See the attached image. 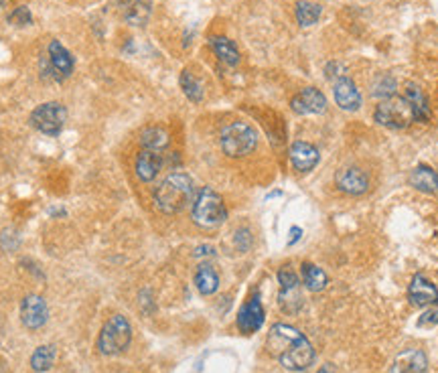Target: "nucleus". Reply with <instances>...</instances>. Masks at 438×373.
Instances as JSON below:
<instances>
[{
  "label": "nucleus",
  "instance_id": "4468645a",
  "mask_svg": "<svg viewBox=\"0 0 438 373\" xmlns=\"http://www.w3.org/2000/svg\"><path fill=\"white\" fill-rule=\"evenodd\" d=\"M408 299L414 306H435L438 304V288L424 274H416L408 286Z\"/></svg>",
  "mask_w": 438,
  "mask_h": 373
},
{
  "label": "nucleus",
  "instance_id": "9b49d317",
  "mask_svg": "<svg viewBox=\"0 0 438 373\" xmlns=\"http://www.w3.org/2000/svg\"><path fill=\"white\" fill-rule=\"evenodd\" d=\"M333 96H335V102L341 110L345 112H355L362 108V92L357 89V85L349 79V77H341L335 81L333 85Z\"/></svg>",
  "mask_w": 438,
  "mask_h": 373
},
{
  "label": "nucleus",
  "instance_id": "f257e3e1",
  "mask_svg": "<svg viewBox=\"0 0 438 373\" xmlns=\"http://www.w3.org/2000/svg\"><path fill=\"white\" fill-rule=\"evenodd\" d=\"M266 349L282 367H286L291 372L309 370L317 357L311 341L298 329L284 325V323H278L270 329L268 339H266Z\"/></svg>",
  "mask_w": 438,
  "mask_h": 373
},
{
  "label": "nucleus",
  "instance_id": "aec40b11",
  "mask_svg": "<svg viewBox=\"0 0 438 373\" xmlns=\"http://www.w3.org/2000/svg\"><path fill=\"white\" fill-rule=\"evenodd\" d=\"M300 274H302L304 286H306L311 292H321L323 288H327L328 278L323 268H319V266H315V264H311V262H304Z\"/></svg>",
  "mask_w": 438,
  "mask_h": 373
},
{
  "label": "nucleus",
  "instance_id": "f8f14e48",
  "mask_svg": "<svg viewBox=\"0 0 438 373\" xmlns=\"http://www.w3.org/2000/svg\"><path fill=\"white\" fill-rule=\"evenodd\" d=\"M49 65H51V74L55 81H63L73 74V57L72 53L59 43V41H51L49 43Z\"/></svg>",
  "mask_w": 438,
  "mask_h": 373
},
{
  "label": "nucleus",
  "instance_id": "39448f33",
  "mask_svg": "<svg viewBox=\"0 0 438 373\" xmlns=\"http://www.w3.org/2000/svg\"><path fill=\"white\" fill-rule=\"evenodd\" d=\"M132 341V327L122 315H114L104 323L100 337H98V349L104 355H120L128 349Z\"/></svg>",
  "mask_w": 438,
  "mask_h": 373
},
{
  "label": "nucleus",
  "instance_id": "ddd939ff",
  "mask_svg": "<svg viewBox=\"0 0 438 373\" xmlns=\"http://www.w3.org/2000/svg\"><path fill=\"white\" fill-rule=\"evenodd\" d=\"M262 325H264V306H262L260 297L254 295L242 306V310L238 315V329L244 335H252V333L262 329Z\"/></svg>",
  "mask_w": 438,
  "mask_h": 373
},
{
  "label": "nucleus",
  "instance_id": "7c9ffc66",
  "mask_svg": "<svg viewBox=\"0 0 438 373\" xmlns=\"http://www.w3.org/2000/svg\"><path fill=\"white\" fill-rule=\"evenodd\" d=\"M233 242H236V248H238L240 252H248V250L252 248V244H254L252 233H250V229H248V227H240V229L236 231Z\"/></svg>",
  "mask_w": 438,
  "mask_h": 373
},
{
  "label": "nucleus",
  "instance_id": "6e6552de",
  "mask_svg": "<svg viewBox=\"0 0 438 373\" xmlns=\"http://www.w3.org/2000/svg\"><path fill=\"white\" fill-rule=\"evenodd\" d=\"M335 185L345 195L359 197L369 191V175L359 167H345V169L337 171Z\"/></svg>",
  "mask_w": 438,
  "mask_h": 373
},
{
  "label": "nucleus",
  "instance_id": "cd10ccee",
  "mask_svg": "<svg viewBox=\"0 0 438 373\" xmlns=\"http://www.w3.org/2000/svg\"><path fill=\"white\" fill-rule=\"evenodd\" d=\"M371 96L377 100H390L396 96V79L392 75H382L375 79L373 87H371Z\"/></svg>",
  "mask_w": 438,
  "mask_h": 373
},
{
  "label": "nucleus",
  "instance_id": "423d86ee",
  "mask_svg": "<svg viewBox=\"0 0 438 373\" xmlns=\"http://www.w3.org/2000/svg\"><path fill=\"white\" fill-rule=\"evenodd\" d=\"M373 120L384 126V128H392V130H404L414 122V114L412 108L408 106V102L404 98H390L384 100L375 112H373Z\"/></svg>",
  "mask_w": 438,
  "mask_h": 373
},
{
  "label": "nucleus",
  "instance_id": "6ab92c4d",
  "mask_svg": "<svg viewBox=\"0 0 438 373\" xmlns=\"http://www.w3.org/2000/svg\"><path fill=\"white\" fill-rule=\"evenodd\" d=\"M410 183L414 189L422 191V193H437L438 191V173L430 167H416L410 173Z\"/></svg>",
  "mask_w": 438,
  "mask_h": 373
},
{
  "label": "nucleus",
  "instance_id": "bb28decb",
  "mask_svg": "<svg viewBox=\"0 0 438 373\" xmlns=\"http://www.w3.org/2000/svg\"><path fill=\"white\" fill-rule=\"evenodd\" d=\"M181 87L182 92H185V96H187L191 102L199 104V102L203 100V85H201V81L191 74L189 70H185L181 74Z\"/></svg>",
  "mask_w": 438,
  "mask_h": 373
},
{
  "label": "nucleus",
  "instance_id": "4be33fe9",
  "mask_svg": "<svg viewBox=\"0 0 438 373\" xmlns=\"http://www.w3.org/2000/svg\"><path fill=\"white\" fill-rule=\"evenodd\" d=\"M209 45H211V49L216 51V55L225 65L233 67V65L240 63V51H238L233 41H229L227 37H211L209 39Z\"/></svg>",
  "mask_w": 438,
  "mask_h": 373
},
{
  "label": "nucleus",
  "instance_id": "412c9836",
  "mask_svg": "<svg viewBox=\"0 0 438 373\" xmlns=\"http://www.w3.org/2000/svg\"><path fill=\"white\" fill-rule=\"evenodd\" d=\"M195 286L203 297H209L213 292H218L219 288V276L213 270V266L209 264H201L197 274H195Z\"/></svg>",
  "mask_w": 438,
  "mask_h": 373
},
{
  "label": "nucleus",
  "instance_id": "7ed1b4c3",
  "mask_svg": "<svg viewBox=\"0 0 438 373\" xmlns=\"http://www.w3.org/2000/svg\"><path fill=\"white\" fill-rule=\"evenodd\" d=\"M219 142L229 158H244L258 147V132L248 122H231L221 130Z\"/></svg>",
  "mask_w": 438,
  "mask_h": 373
},
{
  "label": "nucleus",
  "instance_id": "f03ea898",
  "mask_svg": "<svg viewBox=\"0 0 438 373\" xmlns=\"http://www.w3.org/2000/svg\"><path fill=\"white\" fill-rule=\"evenodd\" d=\"M193 179L187 173H171L154 191V205L167 215L181 213L193 201Z\"/></svg>",
  "mask_w": 438,
  "mask_h": 373
},
{
  "label": "nucleus",
  "instance_id": "20e7f679",
  "mask_svg": "<svg viewBox=\"0 0 438 373\" xmlns=\"http://www.w3.org/2000/svg\"><path fill=\"white\" fill-rule=\"evenodd\" d=\"M191 217L193 222L199 225V227H205V229H211V227H218L225 220H227V209H225V203L221 199L216 189L211 186H203L193 203V211H191Z\"/></svg>",
  "mask_w": 438,
  "mask_h": 373
},
{
  "label": "nucleus",
  "instance_id": "393cba45",
  "mask_svg": "<svg viewBox=\"0 0 438 373\" xmlns=\"http://www.w3.org/2000/svg\"><path fill=\"white\" fill-rule=\"evenodd\" d=\"M55 353H57L55 345H41V347H36L33 357H31V367L35 372H47V370H51V365L55 361Z\"/></svg>",
  "mask_w": 438,
  "mask_h": 373
},
{
  "label": "nucleus",
  "instance_id": "f3484780",
  "mask_svg": "<svg viewBox=\"0 0 438 373\" xmlns=\"http://www.w3.org/2000/svg\"><path fill=\"white\" fill-rule=\"evenodd\" d=\"M404 100L408 102V106L412 108L414 114V122H428L430 120V106L428 100L424 96V92L416 85V83H408L404 87Z\"/></svg>",
  "mask_w": 438,
  "mask_h": 373
},
{
  "label": "nucleus",
  "instance_id": "473e14b6",
  "mask_svg": "<svg viewBox=\"0 0 438 373\" xmlns=\"http://www.w3.org/2000/svg\"><path fill=\"white\" fill-rule=\"evenodd\" d=\"M205 256H216V248H211V246H199L197 250H195V258H205Z\"/></svg>",
  "mask_w": 438,
  "mask_h": 373
},
{
  "label": "nucleus",
  "instance_id": "0eeeda50",
  "mask_svg": "<svg viewBox=\"0 0 438 373\" xmlns=\"http://www.w3.org/2000/svg\"><path fill=\"white\" fill-rule=\"evenodd\" d=\"M29 122L39 132H43L47 136H57V134H61V130L67 122V110L59 102H47V104L36 106L31 112Z\"/></svg>",
  "mask_w": 438,
  "mask_h": 373
},
{
  "label": "nucleus",
  "instance_id": "a878e982",
  "mask_svg": "<svg viewBox=\"0 0 438 373\" xmlns=\"http://www.w3.org/2000/svg\"><path fill=\"white\" fill-rule=\"evenodd\" d=\"M126 21L134 27L145 25L150 17V0H132L126 8Z\"/></svg>",
  "mask_w": 438,
  "mask_h": 373
},
{
  "label": "nucleus",
  "instance_id": "c756f323",
  "mask_svg": "<svg viewBox=\"0 0 438 373\" xmlns=\"http://www.w3.org/2000/svg\"><path fill=\"white\" fill-rule=\"evenodd\" d=\"M8 23H12V25H17V27L31 25V23H33L31 10H29L27 6H17V8L8 14Z\"/></svg>",
  "mask_w": 438,
  "mask_h": 373
},
{
  "label": "nucleus",
  "instance_id": "9d476101",
  "mask_svg": "<svg viewBox=\"0 0 438 373\" xmlns=\"http://www.w3.org/2000/svg\"><path fill=\"white\" fill-rule=\"evenodd\" d=\"M292 112L300 114V116H309V114H325L327 112V98L317 89V87H304L302 92H298L291 102Z\"/></svg>",
  "mask_w": 438,
  "mask_h": 373
},
{
  "label": "nucleus",
  "instance_id": "dca6fc26",
  "mask_svg": "<svg viewBox=\"0 0 438 373\" xmlns=\"http://www.w3.org/2000/svg\"><path fill=\"white\" fill-rule=\"evenodd\" d=\"M321 160V154L317 147L309 145V142H294L291 147V162L292 167L298 171V173H309L313 171Z\"/></svg>",
  "mask_w": 438,
  "mask_h": 373
},
{
  "label": "nucleus",
  "instance_id": "a211bd4d",
  "mask_svg": "<svg viewBox=\"0 0 438 373\" xmlns=\"http://www.w3.org/2000/svg\"><path fill=\"white\" fill-rule=\"evenodd\" d=\"M160 167H163V158H160L158 152L146 149H143L138 152L134 169H136V177H138L143 183L154 181L156 175H158V171H160Z\"/></svg>",
  "mask_w": 438,
  "mask_h": 373
},
{
  "label": "nucleus",
  "instance_id": "2eb2a0df",
  "mask_svg": "<svg viewBox=\"0 0 438 373\" xmlns=\"http://www.w3.org/2000/svg\"><path fill=\"white\" fill-rule=\"evenodd\" d=\"M428 357L422 349H404L396 355L390 373H426Z\"/></svg>",
  "mask_w": 438,
  "mask_h": 373
},
{
  "label": "nucleus",
  "instance_id": "2f4dec72",
  "mask_svg": "<svg viewBox=\"0 0 438 373\" xmlns=\"http://www.w3.org/2000/svg\"><path fill=\"white\" fill-rule=\"evenodd\" d=\"M418 325L420 327H435L438 325V306H430L428 310H424V315L420 317V321H418Z\"/></svg>",
  "mask_w": 438,
  "mask_h": 373
},
{
  "label": "nucleus",
  "instance_id": "f704fd0d",
  "mask_svg": "<svg viewBox=\"0 0 438 373\" xmlns=\"http://www.w3.org/2000/svg\"><path fill=\"white\" fill-rule=\"evenodd\" d=\"M319 373H335V372H333V367L328 365V367H321V372Z\"/></svg>",
  "mask_w": 438,
  "mask_h": 373
},
{
  "label": "nucleus",
  "instance_id": "1a4fd4ad",
  "mask_svg": "<svg viewBox=\"0 0 438 373\" xmlns=\"http://www.w3.org/2000/svg\"><path fill=\"white\" fill-rule=\"evenodd\" d=\"M49 319V308H47V302L43 297L39 295H29L23 299V304H21V321L27 329L31 331H36L41 329Z\"/></svg>",
  "mask_w": 438,
  "mask_h": 373
},
{
  "label": "nucleus",
  "instance_id": "72a5a7b5",
  "mask_svg": "<svg viewBox=\"0 0 438 373\" xmlns=\"http://www.w3.org/2000/svg\"><path fill=\"white\" fill-rule=\"evenodd\" d=\"M291 233H292V237L289 244H294V242H298V237H300V233H302V231H300V227H292Z\"/></svg>",
  "mask_w": 438,
  "mask_h": 373
},
{
  "label": "nucleus",
  "instance_id": "b1692460",
  "mask_svg": "<svg viewBox=\"0 0 438 373\" xmlns=\"http://www.w3.org/2000/svg\"><path fill=\"white\" fill-rule=\"evenodd\" d=\"M140 145L143 149L146 150H154V152H160L169 147V132L165 128H158V126H150L143 130L140 134Z\"/></svg>",
  "mask_w": 438,
  "mask_h": 373
},
{
  "label": "nucleus",
  "instance_id": "c85d7f7f",
  "mask_svg": "<svg viewBox=\"0 0 438 373\" xmlns=\"http://www.w3.org/2000/svg\"><path fill=\"white\" fill-rule=\"evenodd\" d=\"M278 282H280V290H294L298 288V276L292 270L291 266H282L278 270Z\"/></svg>",
  "mask_w": 438,
  "mask_h": 373
},
{
  "label": "nucleus",
  "instance_id": "5701e85b",
  "mask_svg": "<svg viewBox=\"0 0 438 373\" xmlns=\"http://www.w3.org/2000/svg\"><path fill=\"white\" fill-rule=\"evenodd\" d=\"M321 12H323V6L317 2H311V0H298L294 6V14H296V21L300 27L317 25V21L321 19Z\"/></svg>",
  "mask_w": 438,
  "mask_h": 373
}]
</instances>
